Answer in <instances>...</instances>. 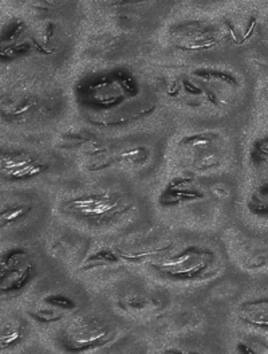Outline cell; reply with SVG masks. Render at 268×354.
<instances>
[{"label":"cell","mask_w":268,"mask_h":354,"mask_svg":"<svg viewBox=\"0 0 268 354\" xmlns=\"http://www.w3.org/2000/svg\"><path fill=\"white\" fill-rule=\"evenodd\" d=\"M46 304L55 308V309L62 310H70L74 308V302L70 301L64 295H59V294H54V295H50L45 299Z\"/></svg>","instance_id":"30bf717a"},{"label":"cell","mask_w":268,"mask_h":354,"mask_svg":"<svg viewBox=\"0 0 268 354\" xmlns=\"http://www.w3.org/2000/svg\"><path fill=\"white\" fill-rule=\"evenodd\" d=\"M41 167L37 161L26 156H7L3 158V172L11 178H28L37 175Z\"/></svg>","instance_id":"52a82bcc"},{"label":"cell","mask_w":268,"mask_h":354,"mask_svg":"<svg viewBox=\"0 0 268 354\" xmlns=\"http://www.w3.org/2000/svg\"><path fill=\"white\" fill-rule=\"evenodd\" d=\"M1 292H21L35 277V263L30 252L21 247L10 248L1 259Z\"/></svg>","instance_id":"277c9868"},{"label":"cell","mask_w":268,"mask_h":354,"mask_svg":"<svg viewBox=\"0 0 268 354\" xmlns=\"http://www.w3.org/2000/svg\"><path fill=\"white\" fill-rule=\"evenodd\" d=\"M171 354H188V353H180V352H175V353H171Z\"/></svg>","instance_id":"8fae6325"},{"label":"cell","mask_w":268,"mask_h":354,"mask_svg":"<svg viewBox=\"0 0 268 354\" xmlns=\"http://www.w3.org/2000/svg\"><path fill=\"white\" fill-rule=\"evenodd\" d=\"M115 329L109 321L98 315L84 314L73 318L58 332L57 341L67 353L78 354L109 344Z\"/></svg>","instance_id":"6da1fadb"},{"label":"cell","mask_w":268,"mask_h":354,"mask_svg":"<svg viewBox=\"0 0 268 354\" xmlns=\"http://www.w3.org/2000/svg\"><path fill=\"white\" fill-rule=\"evenodd\" d=\"M30 317L41 324H52V322H58L64 318L65 313H62V310L55 309L52 306H47V308H35V309L30 310Z\"/></svg>","instance_id":"9c48e42d"},{"label":"cell","mask_w":268,"mask_h":354,"mask_svg":"<svg viewBox=\"0 0 268 354\" xmlns=\"http://www.w3.org/2000/svg\"><path fill=\"white\" fill-rule=\"evenodd\" d=\"M239 319L256 329H268V297L253 298L238 308Z\"/></svg>","instance_id":"5b68a950"},{"label":"cell","mask_w":268,"mask_h":354,"mask_svg":"<svg viewBox=\"0 0 268 354\" xmlns=\"http://www.w3.org/2000/svg\"><path fill=\"white\" fill-rule=\"evenodd\" d=\"M28 334L27 322L19 315H8L1 322V349L7 351L22 344Z\"/></svg>","instance_id":"8992f818"},{"label":"cell","mask_w":268,"mask_h":354,"mask_svg":"<svg viewBox=\"0 0 268 354\" xmlns=\"http://www.w3.org/2000/svg\"><path fill=\"white\" fill-rule=\"evenodd\" d=\"M248 208L258 216L268 218V181L253 192L248 203Z\"/></svg>","instance_id":"ba28073f"},{"label":"cell","mask_w":268,"mask_h":354,"mask_svg":"<svg viewBox=\"0 0 268 354\" xmlns=\"http://www.w3.org/2000/svg\"><path fill=\"white\" fill-rule=\"evenodd\" d=\"M64 212L93 225H102L119 218L124 207L109 195H84L64 204Z\"/></svg>","instance_id":"3957f363"},{"label":"cell","mask_w":268,"mask_h":354,"mask_svg":"<svg viewBox=\"0 0 268 354\" xmlns=\"http://www.w3.org/2000/svg\"><path fill=\"white\" fill-rule=\"evenodd\" d=\"M213 262V254L209 250L191 247L165 258L153 265L165 278L175 281H192L202 275Z\"/></svg>","instance_id":"7a4b0ae2"}]
</instances>
